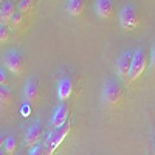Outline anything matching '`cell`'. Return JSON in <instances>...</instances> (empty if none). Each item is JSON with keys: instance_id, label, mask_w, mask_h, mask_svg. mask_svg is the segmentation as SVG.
Returning <instances> with one entry per match:
<instances>
[{"instance_id": "6da1fadb", "label": "cell", "mask_w": 155, "mask_h": 155, "mask_svg": "<svg viewBox=\"0 0 155 155\" xmlns=\"http://www.w3.org/2000/svg\"><path fill=\"white\" fill-rule=\"evenodd\" d=\"M102 102L104 106L109 109H116L118 106H121V102L124 99V90L121 87V84L115 79H107L102 85Z\"/></svg>"}, {"instance_id": "7a4b0ae2", "label": "cell", "mask_w": 155, "mask_h": 155, "mask_svg": "<svg viewBox=\"0 0 155 155\" xmlns=\"http://www.w3.org/2000/svg\"><path fill=\"white\" fill-rule=\"evenodd\" d=\"M68 134H70V121H67L65 124H62V126L58 127V129H53V130L48 134L45 143H42L45 152H47L48 155H54L56 149L61 146L62 141L67 138Z\"/></svg>"}, {"instance_id": "3957f363", "label": "cell", "mask_w": 155, "mask_h": 155, "mask_svg": "<svg viewBox=\"0 0 155 155\" xmlns=\"http://www.w3.org/2000/svg\"><path fill=\"white\" fill-rule=\"evenodd\" d=\"M147 67V53L143 47H140L137 50H134L132 54V65H130V71H129V78L127 82H134L138 78L146 71Z\"/></svg>"}, {"instance_id": "277c9868", "label": "cell", "mask_w": 155, "mask_h": 155, "mask_svg": "<svg viewBox=\"0 0 155 155\" xmlns=\"http://www.w3.org/2000/svg\"><path fill=\"white\" fill-rule=\"evenodd\" d=\"M118 19H120V25L123 27V30H126V31H134L138 27V23H140V17H138L137 8L132 3H126L120 9Z\"/></svg>"}, {"instance_id": "5b68a950", "label": "cell", "mask_w": 155, "mask_h": 155, "mask_svg": "<svg viewBox=\"0 0 155 155\" xmlns=\"http://www.w3.org/2000/svg\"><path fill=\"white\" fill-rule=\"evenodd\" d=\"M3 64L12 74H22L25 68V58L22 54V51L12 48L3 54Z\"/></svg>"}, {"instance_id": "8992f818", "label": "cell", "mask_w": 155, "mask_h": 155, "mask_svg": "<svg viewBox=\"0 0 155 155\" xmlns=\"http://www.w3.org/2000/svg\"><path fill=\"white\" fill-rule=\"evenodd\" d=\"M132 54H134L132 50H124L116 58L115 70L121 81H127V78H129V71H130V65H132Z\"/></svg>"}, {"instance_id": "52a82bcc", "label": "cell", "mask_w": 155, "mask_h": 155, "mask_svg": "<svg viewBox=\"0 0 155 155\" xmlns=\"http://www.w3.org/2000/svg\"><path fill=\"white\" fill-rule=\"evenodd\" d=\"M41 138H42V123L41 121H34L28 127L27 134H25V146L31 149L36 144H39Z\"/></svg>"}, {"instance_id": "ba28073f", "label": "cell", "mask_w": 155, "mask_h": 155, "mask_svg": "<svg viewBox=\"0 0 155 155\" xmlns=\"http://www.w3.org/2000/svg\"><path fill=\"white\" fill-rule=\"evenodd\" d=\"M73 88H74V82H73V79L70 76L61 78L59 82H58V98H59V101L65 102L71 96Z\"/></svg>"}, {"instance_id": "9c48e42d", "label": "cell", "mask_w": 155, "mask_h": 155, "mask_svg": "<svg viewBox=\"0 0 155 155\" xmlns=\"http://www.w3.org/2000/svg\"><path fill=\"white\" fill-rule=\"evenodd\" d=\"M23 98L27 101V104L34 106L39 99V84L34 78H30L23 87Z\"/></svg>"}, {"instance_id": "30bf717a", "label": "cell", "mask_w": 155, "mask_h": 155, "mask_svg": "<svg viewBox=\"0 0 155 155\" xmlns=\"http://www.w3.org/2000/svg\"><path fill=\"white\" fill-rule=\"evenodd\" d=\"M67 121H68V109L65 106V102H61V104L54 109L50 124H51V127H53V129H58L62 124H65Z\"/></svg>"}, {"instance_id": "8fae6325", "label": "cell", "mask_w": 155, "mask_h": 155, "mask_svg": "<svg viewBox=\"0 0 155 155\" xmlns=\"http://www.w3.org/2000/svg\"><path fill=\"white\" fill-rule=\"evenodd\" d=\"M95 12L102 20H109L113 16V2L112 0H95Z\"/></svg>"}, {"instance_id": "7c38bea8", "label": "cell", "mask_w": 155, "mask_h": 155, "mask_svg": "<svg viewBox=\"0 0 155 155\" xmlns=\"http://www.w3.org/2000/svg\"><path fill=\"white\" fill-rule=\"evenodd\" d=\"M16 12V6L12 2L6 0V2L0 6V25H8L11 22V17Z\"/></svg>"}, {"instance_id": "4fadbf2b", "label": "cell", "mask_w": 155, "mask_h": 155, "mask_svg": "<svg viewBox=\"0 0 155 155\" xmlns=\"http://www.w3.org/2000/svg\"><path fill=\"white\" fill-rule=\"evenodd\" d=\"M84 5H85L84 0H67L65 8H67V12L70 16L78 17L84 12Z\"/></svg>"}, {"instance_id": "5bb4252c", "label": "cell", "mask_w": 155, "mask_h": 155, "mask_svg": "<svg viewBox=\"0 0 155 155\" xmlns=\"http://www.w3.org/2000/svg\"><path fill=\"white\" fill-rule=\"evenodd\" d=\"M12 101V93L8 85H0V107H8Z\"/></svg>"}, {"instance_id": "9a60e30c", "label": "cell", "mask_w": 155, "mask_h": 155, "mask_svg": "<svg viewBox=\"0 0 155 155\" xmlns=\"http://www.w3.org/2000/svg\"><path fill=\"white\" fill-rule=\"evenodd\" d=\"M3 146H5L6 155H14L16 153V147H17V141H16V138L12 135H9V137L5 138V144Z\"/></svg>"}, {"instance_id": "2e32d148", "label": "cell", "mask_w": 155, "mask_h": 155, "mask_svg": "<svg viewBox=\"0 0 155 155\" xmlns=\"http://www.w3.org/2000/svg\"><path fill=\"white\" fill-rule=\"evenodd\" d=\"M33 6H34V0H20L19 2V6H17V11L20 12V14L23 16H27L28 12L33 9Z\"/></svg>"}, {"instance_id": "e0dca14e", "label": "cell", "mask_w": 155, "mask_h": 155, "mask_svg": "<svg viewBox=\"0 0 155 155\" xmlns=\"http://www.w3.org/2000/svg\"><path fill=\"white\" fill-rule=\"evenodd\" d=\"M22 22H23V16L20 14L19 11H16V12H14V16L11 17V22H9V25H11V28H12V30H16V28H20Z\"/></svg>"}, {"instance_id": "ac0fdd59", "label": "cell", "mask_w": 155, "mask_h": 155, "mask_svg": "<svg viewBox=\"0 0 155 155\" xmlns=\"http://www.w3.org/2000/svg\"><path fill=\"white\" fill-rule=\"evenodd\" d=\"M9 41V30L6 28V25H0V45L6 44Z\"/></svg>"}, {"instance_id": "d6986e66", "label": "cell", "mask_w": 155, "mask_h": 155, "mask_svg": "<svg viewBox=\"0 0 155 155\" xmlns=\"http://www.w3.org/2000/svg\"><path fill=\"white\" fill-rule=\"evenodd\" d=\"M149 64H150V71L152 73H155V42H153V45H152V48H150V61H149Z\"/></svg>"}, {"instance_id": "ffe728a7", "label": "cell", "mask_w": 155, "mask_h": 155, "mask_svg": "<svg viewBox=\"0 0 155 155\" xmlns=\"http://www.w3.org/2000/svg\"><path fill=\"white\" fill-rule=\"evenodd\" d=\"M28 155H42V144H36L34 147H31Z\"/></svg>"}, {"instance_id": "44dd1931", "label": "cell", "mask_w": 155, "mask_h": 155, "mask_svg": "<svg viewBox=\"0 0 155 155\" xmlns=\"http://www.w3.org/2000/svg\"><path fill=\"white\" fill-rule=\"evenodd\" d=\"M0 85H8V78L2 67H0Z\"/></svg>"}, {"instance_id": "7402d4cb", "label": "cell", "mask_w": 155, "mask_h": 155, "mask_svg": "<svg viewBox=\"0 0 155 155\" xmlns=\"http://www.w3.org/2000/svg\"><path fill=\"white\" fill-rule=\"evenodd\" d=\"M5 144V137L2 135V134H0V149H2V146Z\"/></svg>"}, {"instance_id": "603a6c76", "label": "cell", "mask_w": 155, "mask_h": 155, "mask_svg": "<svg viewBox=\"0 0 155 155\" xmlns=\"http://www.w3.org/2000/svg\"><path fill=\"white\" fill-rule=\"evenodd\" d=\"M0 155H6V152H5L3 149H0Z\"/></svg>"}, {"instance_id": "cb8c5ba5", "label": "cell", "mask_w": 155, "mask_h": 155, "mask_svg": "<svg viewBox=\"0 0 155 155\" xmlns=\"http://www.w3.org/2000/svg\"><path fill=\"white\" fill-rule=\"evenodd\" d=\"M5 2H6V0H0V6H2V5H3Z\"/></svg>"}, {"instance_id": "d4e9b609", "label": "cell", "mask_w": 155, "mask_h": 155, "mask_svg": "<svg viewBox=\"0 0 155 155\" xmlns=\"http://www.w3.org/2000/svg\"><path fill=\"white\" fill-rule=\"evenodd\" d=\"M14 155H23V152H16Z\"/></svg>"}]
</instances>
